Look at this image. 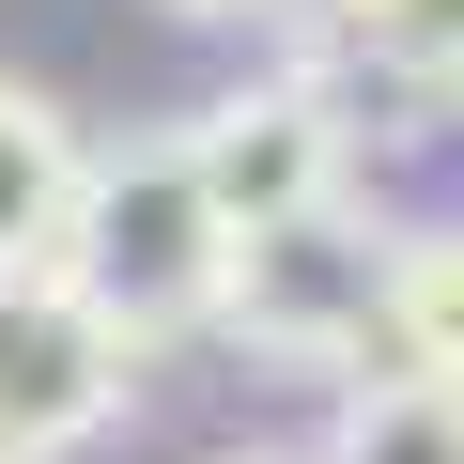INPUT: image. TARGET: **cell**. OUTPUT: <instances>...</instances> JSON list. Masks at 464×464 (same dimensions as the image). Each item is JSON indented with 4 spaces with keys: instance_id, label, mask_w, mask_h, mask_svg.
Here are the masks:
<instances>
[{
    "instance_id": "obj_1",
    "label": "cell",
    "mask_w": 464,
    "mask_h": 464,
    "mask_svg": "<svg viewBox=\"0 0 464 464\" xmlns=\"http://www.w3.org/2000/svg\"><path fill=\"white\" fill-rule=\"evenodd\" d=\"M402 248L418 232L387 217V201H356V186H325V201H295V217H264V232H232V264H217V341L232 356H264V372H372V356H402Z\"/></svg>"
},
{
    "instance_id": "obj_2",
    "label": "cell",
    "mask_w": 464,
    "mask_h": 464,
    "mask_svg": "<svg viewBox=\"0 0 464 464\" xmlns=\"http://www.w3.org/2000/svg\"><path fill=\"white\" fill-rule=\"evenodd\" d=\"M124 341H170V325H201L217 310V264H232V217L201 201V170H186V140H124V155H93L78 170V217H63V248H47Z\"/></svg>"
},
{
    "instance_id": "obj_3",
    "label": "cell",
    "mask_w": 464,
    "mask_h": 464,
    "mask_svg": "<svg viewBox=\"0 0 464 464\" xmlns=\"http://www.w3.org/2000/svg\"><path fill=\"white\" fill-rule=\"evenodd\" d=\"M140 341L63 279V264H0V464H63L124 418Z\"/></svg>"
},
{
    "instance_id": "obj_4",
    "label": "cell",
    "mask_w": 464,
    "mask_h": 464,
    "mask_svg": "<svg viewBox=\"0 0 464 464\" xmlns=\"http://www.w3.org/2000/svg\"><path fill=\"white\" fill-rule=\"evenodd\" d=\"M170 140H186V170H201V201H217L232 232H264V217L356 186V124H341L325 63H295V78H232V93H217L201 124H170Z\"/></svg>"
},
{
    "instance_id": "obj_5",
    "label": "cell",
    "mask_w": 464,
    "mask_h": 464,
    "mask_svg": "<svg viewBox=\"0 0 464 464\" xmlns=\"http://www.w3.org/2000/svg\"><path fill=\"white\" fill-rule=\"evenodd\" d=\"M325 464H464V387H449V372H418V356H372V372H341Z\"/></svg>"
},
{
    "instance_id": "obj_6",
    "label": "cell",
    "mask_w": 464,
    "mask_h": 464,
    "mask_svg": "<svg viewBox=\"0 0 464 464\" xmlns=\"http://www.w3.org/2000/svg\"><path fill=\"white\" fill-rule=\"evenodd\" d=\"M78 170H93V140H78L32 78H0V264H47V248H63Z\"/></svg>"
},
{
    "instance_id": "obj_7",
    "label": "cell",
    "mask_w": 464,
    "mask_h": 464,
    "mask_svg": "<svg viewBox=\"0 0 464 464\" xmlns=\"http://www.w3.org/2000/svg\"><path fill=\"white\" fill-rule=\"evenodd\" d=\"M310 16H325V63H372L418 109H464V0H310Z\"/></svg>"
},
{
    "instance_id": "obj_8",
    "label": "cell",
    "mask_w": 464,
    "mask_h": 464,
    "mask_svg": "<svg viewBox=\"0 0 464 464\" xmlns=\"http://www.w3.org/2000/svg\"><path fill=\"white\" fill-rule=\"evenodd\" d=\"M402 356L464 387V232H418L402 248Z\"/></svg>"
},
{
    "instance_id": "obj_9",
    "label": "cell",
    "mask_w": 464,
    "mask_h": 464,
    "mask_svg": "<svg viewBox=\"0 0 464 464\" xmlns=\"http://www.w3.org/2000/svg\"><path fill=\"white\" fill-rule=\"evenodd\" d=\"M170 16H295V0H170Z\"/></svg>"
},
{
    "instance_id": "obj_10",
    "label": "cell",
    "mask_w": 464,
    "mask_h": 464,
    "mask_svg": "<svg viewBox=\"0 0 464 464\" xmlns=\"http://www.w3.org/2000/svg\"><path fill=\"white\" fill-rule=\"evenodd\" d=\"M217 464H279V449H217Z\"/></svg>"
}]
</instances>
